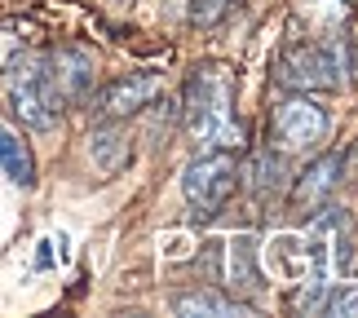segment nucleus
<instances>
[{"mask_svg":"<svg viewBox=\"0 0 358 318\" xmlns=\"http://www.w3.org/2000/svg\"><path fill=\"white\" fill-rule=\"evenodd\" d=\"M173 310L186 314V318H243V314H252V301H239V296H230V292L199 287V292L173 296Z\"/></svg>","mask_w":358,"mask_h":318,"instance_id":"obj_11","label":"nucleus"},{"mask_svg":"<svg viewBox=\"0 0 358 318\" xmlns=\"http://www.w3.org/2000/svg\"><path fill=\"white\" fill-rule=\"evenodd\" d=\"M319 310L327 318H358V283H327Z\"/></svg>","mask_w":358,"mask_h":318,"instance_id":"obj_14","label":"nucleus"},{"mask_svg":"<svg viewBox=\"0 0 358 318\" xmlns=\"http://www.w3.org/2000/svg\"><path fill=\"white\" fill-rule=\"evenodd\" d=\"M296 9L306 13V22L314 31H323L327 40H332L350 18V0H296Z\"/></svg>","mask_w":358,"mask_h":318,"instance_id":"obj_13","label":"nucleus"},{"mask_svg":"<svg viewBox=\"0 0 358 318\" xmlns=\"http://www.w3.org/2000/svg\"><path fill=\"white\" fill-rule=\"evenodd\" d=\"M102 5H133V0H102Z\"/></svg>","mask_w":358,"mask_h":318,"instance_id":"obj_17","label":"nucleus"},{"mask_svg":"<svg viewBox=\"0 0 358 318\" xmlns=\"http://www.w3.org/2000/svg\"><path fill=\"white\" fill-rule=\"evenodd\" d=\"M0 93L22 129L49 133L62 115V98L49 75V53H13L0 71Z\"/></svg>","mask_w":358,"mask_h":318,"instance_id":"obj_2","label":"nucleus"},{"mask_svg":"<svg viewBox=\"0 0 358 318\" xmlns=\"http://www.w3.org/2000/svg\"><path fill=\"white\" fill-rule=\"evenodd\" d=\"M230 9H235V0H190V22L213 27V22H222Z\"/></svg>","mask_w":358,"mask_h":318,"instance_id":"obj_16","label":"nucleus"},{"mask_svg":"<svg viewBox=\"0 0 358 318\" xmlns=\"http://www.w3.org/2000/svg\"><path fill=\"white\" fill-rule=\"evenodd\" d=\"M208 274L217 279V287L239 301H252L270 287L266 270H261V247L252 234H230V239H217L208 247Z\"/></svg>","mask_w":358,"mask_h":318,"instance_id":"obj_4","label":"nucleus"},{"mask_svg":"<svg viewBox=\"0 0 358 318\" xmlns=\"http://www.w3.org/2000/svg\"><path fill=\"white\" fill-rule=\"evenodd\" d=\"M252 177H257V195H266V190H274L283 182V164H279V155H270V150H261V155L252 159Z\"/></svg>","mask_w":358,"mask_h":318,"instance_id":"obj_15","label":"nucleus"},{"mask_svg":"<svg viewBox=\"0 0 358 318\" xmlns=\"http://www.w3.org/2000/svg\"><path fill=\"white\" fill-rule=\"evenodd\" d=\"M186 133L203 150H239L243 129L235 115V75L222 62H195L186 80Z\"/></svg>","mask_w":358,"mask_h":318,"instance_id":"obj_1","label":"nucleus"},{"mask_svg":"<svg viewBox=\"0 0 358 318\" xmlns=\"http://www.w3.org/2000/svg\"><path fill=\"white\" fill-rule=\"evenodd\" d=\"M327 137V110L310 93H292L274 110V142L279 150H314Z\"/></svg>","mask_w":358,"mask_h":318,"instance_id":"obj_6","label":"nucleus"},{"mask_svg":"<svg viewBox=\"0 0 358 318\" xmlns=\"http://www.w3.org/2000/svg\"><path fill=\"white\" fill-rule=\"evenodd\" d=\"M155 93H159V75H124V80H111V85L102 89L98 110L106 120H124V115L146 110Z\"/></svg>","mask_w":358,"mask_h":318,"instance_id":"obj_9","label":"nucleus"},{"mask_svg":"<svg viewBox=\"0 0 358 318\" xmlns=\"http://www.w3.org/2000/svg\"><path fill=\"white\" fill-rule=\"evenodd\" d=\"M341 173H345V155H336V150H323V155L296 177V186H292V208H301V212H319L323 203H327V195L336 190Z\"/></svg>","mask_w":358,"mask_h":318,"instance_id":"obj_8","label":"nucleus"},{"mask_svg":"<svg viewBox=\"0 0 358 318\" xmlns=\"http://www.w3.org/2000/svg\"><path fill=\"white\" fill-rule=\"evenodd\" d=\"M239 164H235V150H203V155L182 173V195L190 203V212L199 221L217 217L230 203V195L239 190Z\"/></svg>","mask_w":358,"mask_h":318,"instance_id":"obj_3","label":"nucleus"},{"mask_svg":"<svg viewBox=\"0 0 358 318\" xmlns=\"http://www.w3.org/2000/svg\"><path fill=\"white\" fill-rule=\"evenodd\" d=\"M0 173L13 186H36V155L22 142V133H13L9 124H0Z\"/></svg>","mask_w":358,"mask_h":318,"instance_id":"obj_12","label":"nucleus"},{"mask_svg":"<svg viewBox=\"0 0 358 318\" xmlns=\"http://www.w3.org/2000/svg\"><path fill=\"white\" fill-rule=\"evenodd\" d=\"M89 159H93V168L106 173V177L124 173L133 164V137H129V129H124L120 120L98 124V129L89 133Z\"/></svg>","mask_w":358,"mask_h":318,"instance_id":"obj_10","label":"nucleus"},{"mask_svg":"<svg viewBox=\"0 0 358 318\" xmlns=\"http://www.w3.org/2000/svg\"><path fill=\"white\" fill-rule=\"evenodd\" d=\"M279 85L296 93H319L341 85V53L332 40H296L279 58Z\"/></svg>","mask_w":358,"mask_h":318,"instance_id":"obj_5","label":"nucleus"},{"mask_svg":"<svg viewBox=\"0 0 358 318\" xmlns=\"http://www.w3.org/2000/svg\"><path fill=\"white\" fill-rule=\"evenodd\" d=\"M49 75H53V89H58L62 106H76L93 93V58L76 45L49 53Z\"/></svg>","mask_w":358,"mask_h":318,"instance_id":"obj_7","label":"nucleus"}]
</instances>
